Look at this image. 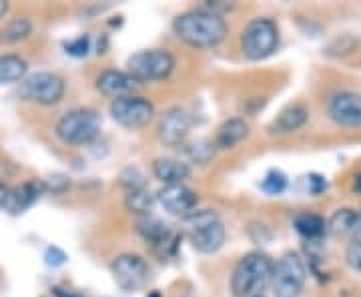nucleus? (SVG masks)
Segmentation results:
<instances>
[{
    "label": "nucleus",
    "instance_id": "1",
    "mask_svg": "<svg viewBox=\"0 0 361 297\" xmlns=\"http://www.w3.org/2000/svg\"><path fill=\"white\" fill-rule=\"evenodd\" d=\"M177 39L195 49H213L227 37V23L219 14L207 8L179 14L173 23Z\"/></svg>",
    "mask_w": 361,
    "mask_h": 297
},
{
    "label": "nucleus",
    "instance_id": "2",
    "mask_svg": "<svg viewBox=\"0 0 361 297\" xmlns=\"http://www.w3.org/2000/svg\"><path fill=\"white\" fill-rule=\"evenodd\" d=\"M273 263L265 253H247L235 267L231 275V291L235 297H253L271 284Z\"/></svg>",
    "mask_w": 361,
    "mask_h": 297
},
{
    "label": "nucleus",
    "instance_id": "3",
    "mask_svg": "<svg viewBox=\"0 0 361 297\" xmlns=\"http://www.w3.org/2000/svg\"><path fill=\"white\" fill-rule=\"evenodd\" d=\"M185 223L189 227V241L199 253H215L225 243V227L215 211H191L185 215Z\"/></svg>",
    "mask_w": 361,
    "mask_h": 297
},
{
    "label": "nucleus",
    "instance_id": "4",
    "mask_svg": "<svg viewBox=\"0 0 361 297\" xmlns=\"http://www.w3.org/2000/svg\"><path fill=\"white\" fill-rule=\"evenodd\" d=\"M103 127V119L94 109H75L68 111L56 123V135L66 145H89Z\"/></svg>",
    "mask_w": 361,
    "mask_h": 297
},
{
    "label": "nucleus",
    "instance_id": "5",
    "mask_svg": "<svg viewBox=\"0 0 361 297\" xmlns=\"http://www.w3.org/2000/svg\"><path fill=\"white\" fill-rule=\"evenodd\" d=\"M279 47V30L271 18H255L241 35V51L249 61H265Z\"/></svg>",
    "mask_w": 361,
    "mask_h": 297
},
{
    "label": "nucleus",
    "instance_id": "6",
    "mask_svg": "<svg viewBox=\"0 0 361 297\" xmlns=\"http://www.w3.org/2000/svg\"><path fill=\"white\" fill-rule=\"evenodd\" d=\"M175 71V56L161 49L151 51H139L130 54L127 61V73L137 83H149V80H165Z\"/></svg>",
    "mask_w": 361,
    "mask_h": 297
},
{
    "label": "nucleus",
    "instance_id": "7",
    "mask_svg": "<svg viewBox=\"0 0 361 297\" xmlns=\"http://www.w3.org/2000/svg\"><path fill=\"white\" fill-rule=\"evenodd\" d=\"M307 279V269L303 259L297 253H285L273 265L271 273V287L275 297H299Z\"/></svg>",
    "mask_w": 361,
    "mask_h": 297
},
{
    "label": "nucleus",
    "instance_id": "8",
    "mask_svg": "<svg viewBox=\"0 0 361 297\" xmlns=\"http://www.w3.org/2000/svg\"><path fill=\"white\" fill-rule=\"evenodd\" d=\"M65 80L63 77L54 75V73H35L30 77H26L20 87H18V97L26 103L42 104V107H51L63 101L65 97Z\"/></svg>",
    "mask_w": 361,
    "mask_h": 297
},
{
    "label": "nucleus",
    "instance_id": "9",
    "mask_svg": "<svg viewBox=\"0 0 361 297\" xmlns=\"http://www.w3.org/2000/svg\"><path fill=\"white\" fill-rule=\"evenodd\" d=\"M111 116L115 119V123H118L125 129H141L147 127L153 116H155V107L149 103L142 97H121L115 99L111 103Z\"/></svg>",
    "mask_w": 361,
    "mask_h": 297
},
{
    "label": "nucleus",
    "instance_id": "10",
    "mask_svg": "<svg viewBox=\"0 0 361 297\" xmlns=\"http://www.w3.org/2000/svg\"><path fill=\"white\" fill-rule=\"evenodd\" d=\"M113 277H115V284L127 291V293H135L145 287L147 279H149V265L141 255H135V253H125V255H118L113 261Z\"/></svg>",
    "mask_w": 361,
    "mask_h": 297
},
{
    "label": "nucleus",
    "instance_id": "11",
    "mask_svg": "<svg viewBox=\"0 0 361 297\" xmlns=\"http://www.w3.org/2000/svg\"><path fill=\"white\" fill-rule=\"evenodd\" d=\"M191 131V116L180 107L167 109L159 121V139L167 147H180Z\"/></svg>",
    "mask_w": 361,
    "mask_h": 297
},
{
    "label": "nucleus",
    "instance_id": "12",
    "mask_svg": "<svg viewBox=\"0 0 361 297\" xmlns=\"http://www.w3.org/2000/svg\"><path fill=\"white\" fill-rule=\"evenodd\" d=\"M327 113L339 127L360 129L361 127V95L357 92H337L329 99Z\"/></svg>",
    "mask_w": 361,
    "mask_h": 297
},
{
    "label": "nucleus",
    "instance_id": "13",
    "mask_svg": "<svg viewBox=\"0 0 361 297\" xmlns=\"http://www.w3.org/2000/svg\"><path fill=\"white\" fill-rule=\"evenodd\" d=\"M157 201L171 215H189L197 207L199 197L193 189H189L187 185L180 183V185H165L157 193Z\"/></svg>",
    "mask_w": 361,
    "mask_h": 297
},
{
    "label": "nucleus",
    "instance_id": "14",
    "mask_svg": "<svg viewBox=\"0 0 361 297\" xmlns=\"http://www.w3.org/2000/svg\"><path fill=\"white\" fill-rule=\"evenodd\" d=\"M44 193H47V183L44 181H26L23 185H16L8 193L4 211H8L11 215H23Z\"/></svg>",
    "mask_w": 361,
    "mask_h": 297
},
{
    "label": "nucleus",
    "instance_id": "15",
    "mask_svg": "<svg viewBox=\"0 0 361 297\" xmlns=\"http://www.w3.org/2000/svg\"><path fill=\"white\" fill-rule=\"evenodd\" d=\"M137 85L139 83L123 71H103L97 77V91L104 97H113V101L121 97H129Z\"/></svg>",
    "mask_w": 361,
    "mask_h": 297
},
{
    "label": "nucleus",
    "instance_id": "16",
    "mask_svg": "<svg viewBox=\"0 0 361 297\" xmlns=\"http://www.w3.org/2000/svg\"><path fill=\"white\" fill-rule=\"evenodd\" d=\"M153 175L165 185H180L191 177V167L177 159L161 157V159H155V163H153Z\"/></svg>",
    "mask_w": 361,
    "mask_h": 297
},
{
    "label": "nucleus",
    "instance_id": "17",
    "mask_svg": "<svg viewBox=\"0 0 361 297\" xmlns=\"http://www.w3.org/2000/svg\"><path fill=\"white\" fill-rule=\"evenodd\" d=\"M310 121V111L303 104H293L287 107L281 115L277 116L269 125L271 133L275 135H287V133H295L301 127H305V123Z\"/></svg>",
    "mask_w": 361,
    "mask_h": 297
},
{
    "label": "nucleus",
    "instance_id": "18",
    "mask_svg": "<svg viewBox=\"0 0 361 297\" xmlns=\"http://www.w3.org/2000/svg\"><path fill=\"white\" fill-rule=\"evenodd\" d=\"M327 229L339 235V237H353L357 239V235L361 233V211L355 209H339L331 215V219L327 223Z\"/></svg>",
    "mask_w": 361,
    "mask_h": 297
},
{
    "label": "nucleus",
    "instance_id": "19",
    "mask_svg": "<svg viewBox=\"0 0 361 297\" xmlns=\"http://www.w3.org/2000/svg\"><path fill=\"white\" fill-rule=\"evenodd\" d=\"M247 135H249V125H247L243 119H239V116L229 119V121H225L219 127V131H217L215 147H217V149H223V151L233 149L235 145H239V143L243 141Z\"/></svg>",
    "mask_w": 361,
    "mask_h": 297
},
{
    "label": "nucleus",
    "instance_id": "20",
    "mask_svg": "<svg viewBox=\"0 0 361 297\" xmlns=\"http://www.w3.org/2000/svg\"><path fill=\"white\" fill-rule=\"evenodd\" d=\"M26 71H28V65L18 54H2L0 56V85L23 83L26 78Z\"/></svg>",
    "mask_w": 361,
    "mask_h": 297
},
{
    "label": "nucleus",
    "instance_id": "21",
    "mask_svg": "<svg viewBox=\"0 0 361 297\" xmlns=\"http://www.w3.org/2000/svg\"><path fill=\"white\" fill-rule=\"evenodd\" d=\"M293 225H295V231L301 237L310 239V241H319L323 235L329 231L325 219L319 217V215H315V213H301V215H297Z\"/></svg>",
    "mask_w": 361,
    "mask_h": 297
},
{
    "label": "nucleus",
    "instance_id": "22",
    "mask_svg": "<svg viewBox=\"0 0 361 297\" xmlns=\"http://www.w3.org/2000/svg\"><path fill=\"white\" fill-rule=\"evenodd\" d=\"M137 231L141 233L147 241H151V243H155V246H165V243H169V237H171V231H169L167 225L161 219L149 217V215L142 217V219L137 223Z\"/></svg>",
    "mask_w": 361,
    "mask_h": 297
},
{
    "label": "nucleus",
    "instance_id": "23",
    "mask_svg": "<svg viewBox=\"0 0 361 297\" xmlns=\"http://www.w3.org/2000/svg\"><path fill=\"white\" fill-rule=\"evenodd\" d=\"M180 151H183V155L191 159L197 165H207L217 153V147H215V143L207 141V139H197V141L180 145Z\"/></svg>",
    "mask_w": 361,
    "mask_h": 297
},
{
    "label": "nucleus",
    "instance_id": "24",
    "mask_svg": "<svg viewBox=\"0 0 361 297\" xmlns=\"http://www.w3.org/2000/svg\"><path fill=\"white\" fill-rule=\"evenodd\" d=\"M157 203V195H153L147 187L145 189H139V191H129L127 197H125V205L129 209L130 213L135 215H141V217H147L153 207Z\"/></svg>",
    "mask_w": 361,
    "mask_h": 297
},
{
    "label": "nucleus",
    "instance_id": "25",
    "mask_svg": "<svg viewBox=\"0 0 361 297\" xmlns=\"http://www.w3.org/2000/svg\"><path fill=\"white\" fill-rule=\"evenodd\" d=\"M32 32V23L28 18H14L13 23L2 28L0 32V42H6V44H14V42H20L30 37Z\"/></svg>",
    "mask_w": 361,
    "mask_h": 297
},
{
    "label": "nucleus",
    "instance_id": "26",
    "mask_svg": "<svg viewBox=\"0 0 361 297\" xmlns=\"http://www.w3.org/2000/svg\"><path fill=\"white\" fill-rule=\"evenodd\" d=\"M287 175L279 169H271L269 173L265 175V179L261 181V191H265L267 195H281L287 189Z\"/></svg>",
    "mask_w": 361,
    "mask_h": 297
},
{
    "label": "nucleus",
    "instance_id": "27",
    "mask_svg": "<svg viewBox=\"0 0 361 297\" xmlns=\"http://www.w3.org/2000/svg\"><path fill=\"white\" fill-rule=\"evenodd\" d=\"M121 185H123L127 191H139V189H145V175L141 173V169H125V171L121 173Z\"/></svg>",
    "mask_w": 361,
    "mask_h": 297
},
{
    "label": "nucleus",
    "instance_id": "28",
    "mask_svg": "<svg viewBox=\"0 0 361 297\" xmlns=\"http://www.w3.org/2000/svg\"><path fill=\"white\" fill-rule=\"evenodd\" d=\"M66 52L71 54V56H77V59H82V56H87L90 51V39L89 35H80L75 40H71V42H66Z\"/></svg>",
    "mask_w": 361,
    "mask_h": 297
},
{
    "label": "nucleus",
    "instance_id": "29",
    "mask_svg": "<svg viewBox=\"0 0 361 297\" xmlns=\"http://www.w3.org/2000/svg\"><path fill=\"white\" fill-rule=\"evenodd\" d=\"M345 261H348V265L351 269H355V272L361 273V239H353L351 243L345 249Z\"/></svg>",
    "mask_w": 361,
    "mask_h": 297
},
{
    "label": "nucleus",
    "instance_id": "30",
    "mask_svg": "<svg viewBox=\"0 0 361 297\" xmlns=\"http://www.w3.org/2000/svg\"><path fill=\"white\" fill-rule=\"evenodd\" d=\"M66 259H68V255L61 247H47V251H44V263L49 267H61V265H65Z\"/></svg>",
    "mask_w": 361,
    "mask_h": 297
},
{
    "label": "nucleus",
    "instance_id": "31",
    "mask_svg": "<svg viewBox=\"0 0 361 297\" xmlns=\"http://www.w3.org/2000/svg\"><path fill=\"white\" fill-rule=\"evenodd\" d=\"M307 179V191L311 195H322L325 189H327V181L323 179L322 175H310V177H305Z\"/></svg>",
    "mask_w": 361,
    "mask_h": 297
},
{
    "label": "nucleus",
    "instance_id": "32",
    "mask_svg": "<svg viewBox=\"0 0 361 297\" xmlns=\"http://www.w3.org/2000/svg\"><path fill=\"white\" fill-rule=\"evenodd\" d=\"M68 185H71V183H68L66 177H63V175H54L52 181L47 183V191L51 189L52 193H63L65 189H68Z\"/></svg>",
    "mask_w": 361,
    "mask_h": 297
},
{
    "label": "nucleus",
    "instance_id": "33",
    "mask_svg": "<svg viewBox=\"0 0 361 297\" xmlns=\"http://www.w3.org/2000/svg\"><path fill=\"white\" fill-rule=\"evenodd\" d=\"M8 193H11V189H8V185L4 181H0V209H4L6 205V199H8Z\"/></svg>",
    "mask_w": 361,
    "mask_h": 297
},
{
    "label": "nucleus",
    "instance_id": "34",
    "mask_svg": "<svg viewBox=\"0 0 361 297\" xmlns=\"http://www.w3.org/2000/svg\"><path fill=\"white\" fill-rule=\"evenodd\" d=\"M353 189H355L357 193H361V173H360V175H355V181H353Z\"/></svg>",
    "mask_w": 361,
    "mask_h": 297
},
{
    "label": "nucleus",
    "instance_id": "35",
    "mask_svg": "<svg viewBox=\"0 0 361 297\" xmlns=\"http://www.w3.org/2000/svg\"><path fill=\"white\" fill-rule=\"evenodd\" d=\"M6 11H8V4L6 2H0V16H4Z\"/></svg>",
    "mask_w": 361,
    "mask_h": 297
},
{
    "label": "nucleus",
    "instance_id": "36",
    "mask_svg": "<svg viewBox=\"0 0 361 297\" xmlns=\"http://www.w3.org/2000/svg\"><path fill=\"white\" fill-rule=\"evenodd\" d=\"M147 297H163V296H161L159 291H151V293H149V296H147Z\"/></svg>",
    "mask_w": 361,
    "mask_h": 297
},
{
    "label": "nucleus",
    "instance_id": "37",
    "mask_svg": "<svg viewBox=\"0 0 361 297\" xmlns=\"http://www.w3.org/2000/svg\"><path fill=\"white\" fill-rule=\"evenodd\" d=\"M253 297H265V296H263V293H259V296H253Z\"/></svg>",
    "mask_w": 361,
    "mask_h": 297
}]
</instances>
